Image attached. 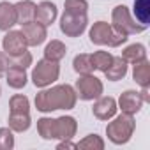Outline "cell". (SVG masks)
<instances>
[{"instance_id":"cell-1","label":"cell","mask_w":150,"mask_h":150,"mask_svg":"<svg viewBox=\"0 0 150 150\" xmlns=\"http://www.w3.org/2000/svg\"><path fill=\"white\" fill-rule=\"evenodd\" d=\"M78 94L71 85H57L50 90H41L35 96V108L41 113H51L55 110H72Z\"/></svg>"},{"instance_id":"cell-2","label":"cell","mask_w":150,"mask_h":150,"mask_svg":"<svg viewBox=\"0 0 150 150\" xmlns=\"http://www.w3.org/2000/svg\"><path fill=\"white\" fill-rule=\"evenodd\" d=\"M134 127H136V122H134L132 115L122 113L120 117H117L113 122L108 124V127H106L108 139L115 145H125L132 138Z\"/></svg>"},{"instance_id":"cell-3","label":"cell","mask_w":150,"mask_h":150,"mask_svg":"<svg viewBox=\"0 0 150 150\" xmlns=\"http://www.w3.org/2000/svg\"><path fill=\"white\" fill-rule=\"evenodd\" d=\"M58 74H60L58 62L42 58L37 62V65L32 71V81L37 88H44V87H48L58 80Z\"/></svg>"},{"instance_id":"cell-4","label":"cell","mask_w":150,"mask_h":150,"mask_svg":"<svg viewBox=\"0 0 150 150\" xmlns=\"http://www.w3.org/2000/svg\"><path fill=\"white\" fill-rule=\"evenodd\" d=\"M88 25V18L87 13H69L64 11L62 18H60V30L67 35V37H80Z\"/></svg>"},{"instance_id":"cell-5","label":"cell","mask_w":150,"mask_h":150,"mask_svg":"<svg viewBox=\"0 0 150 150\" xmlns=\"http://www.w3.org/2000/svg\"><path fill=\"white\" fill-rule=\"evenodd\" d=\"M103 81L92 74H81L80 80L76 81V94L83 101H94L103 96Z\"/></svg>"},{"instance_id":"cell-6","label":"cell","mask_w":150,"mask_h":150,"mask_svg":"<svg viewBox=\"0 0 150 150\" xmlns=\"http://www.w3.org/2000/svg\"><path fill=\"white\" fill-rule=\"evenodd\" d=\"M111 21H113V27L124 30L127 35H129V34H139V32L146 30L145 25L136 23V20H132L129 9H127L125 6H117V7L113 9V13H111Z\"/></svg>"},{"instance_id":"cell-7","label":"cell","mask_w":150,"mask_h":150,"mask_svg":"<svg viewBox=\"0 0 150 150\" xmlns=\"http://www.w3.org/2000/svg\"><path fill=\"white\" fill-rule=\"evenodd\" d=\"M2 48H4L6 55H9L11 58L25 53L27 51V41H25L21 30H7V34L2 41Z\"/></svg>"},{"instance_id":"cell-8","label":"cell","mask_w":150,"mask_h":150,"mask_svg":"<svg viewBox=\"0 0 150 150\" xmlns=\"http://www.w3.org/2000/svg\"><path fill=\"white\" fill-rule=\"evenodd\" d=\"M21 27H23V28H21V34H23V37H25V41H27V46H39V44H42V42L46 41V37H48L46 27L41 25V23H37L35 20H34V21H28V23H25V25H21Z\"/></svg>"},{"instance_id":"cell-9","label":"cell","mask_w":150,"mask_h":150,"mask_svg":"<svg viewBox=\"0 0 150 150\" xmlns=\"http://www.w3.org/2000/svg\"><path fill=\"white\" fill-rule=\"evenodd\" d=\"M122 113H127V115H136L141 106H143V99H141V94L136 92V90H125L120 99H118V104H117Z\"/></svg>"},{"instance_id":"cell-10","label":"cell","mask_w":150,"mask_h":150,"mask_svg":"<svg viewBox=\"0 0 150 150\" xmlns=\"http://www.w3.org/2000/svg\"><path fill=\"white\" fill-rule=\"evenodd\" d=\"M76 131H78L76 118L67 115L55 118V139H72Z\"/></svg>"},{"instance_id":"cell-11","label":"cell","mask_w":150,"mask_h":150,"mask_svg":"<svg viewBox=\"0 0 150 150\" xmlns=\"http://www.w3.org/2000/svg\"><path fill=\"white\" fill-rule=\"evenodd\" d=\"M117 110H118L117 101L108 96V97H97V101L92 108V113L99 120H110L117 115Z\"/></svg>"},{"instance_id":"cell-12","label":"cell","mask_w":150,"mask_h":150,"mask_svg":"<svg viewBox=\"0 0 150 150\" xmlns=\"http://www.w3.org/2000/svg\"><path fill=\"white\" fill-rule=\"evenodd\" d=\"M57 14H58V9L53 2L50 0H44L39 6H35V21L44 25V27H50L55 20H57Z\"/></svg>"},{"instance_id":"cell-13","label":"cell","mask_w":150,"mask_h":150,"mask_svg":"<svg viewBox=\"0 0 150 150\" xmlns=\"http://www.w3.org/2000/svg\"><path fill=\"white\" fill-rule=\"evenodd\" d=\"M6 80H7V85L11 88L20 90V88H23L27 85V80H28L27 78V71L23 67H20V65L11 64L7 67V71H6Z\"/></svg>"},{"instance_id":"cell-14","label":"cell","mask_w":150,"mask_h":150,"mask_svg":"<svg viewBox=\"0 0 150 150\" xmlns=\"http://www.w3.org/2000/svg\"><path fill=\"white\" fill-rule=\"evenodd\" d=\"M110 37H111V25L106 21H97L92 25L90 28V41L97 46H104L110 44Z\"/></svg>"},{"instance_id":"cell-15","label":"cell","mask_w":150,"mask_h":150,"mask_svg":"<svg viewBox=\"0 0 150 150\" xmlns=\"http://www.w3.org/2000/svg\"><path fill=\"white\" fill-rule=\"evenodd\" d=\"M16 9V23L20 25H25L28 21H34L35 18V4L32 0H21L14 6Z\"/></svg>"},{"instance_id":"cell-16","label":"cell","mask_w":150,"mask_h":150,"mask_svg":"<svg viewBox=\"0 0 150 150\" xmlns=\"http://www.w3.org/2000/svg\"><path fill=\"white\" fill-rule=\"evenodd\" d=\"M16 25V9L9 2H0V30H11Z\"/></svg>"},{"instance_id":"cell-17","label":"cell","mask_w":150,"mask_h":150,"mask_svg":"<svg viewBox=\"0 0 150 150\" xmlns=\"http://www.w3.org/2000/svg\"><path fill=\"white\" fill-rule=\"evenodd\" d=\"M104 74H106V78H108L110 81H118V80H122L125 74H127V62H125L122 57H113V60H111L110 67L104 71Z\"/></svg>"},{"instance_id":"cell-18","label":"cell","mask_w":150,"mask_h":150,"mask_svg":"<svg viewBox=\"0 0 150 150\" xmlns=\"http://www.w3.org/2000/svg\"><path fill=\"white\" fill-rule=\"evenodd\" d=\"M132 78H134V81H136L141 88H148V85H150V62H148L146 58L134 64Z\"/></svg>"},{"instance_id":"cell-19","label":"cell","mask_w":150,"mask_h":150,"mask_svg":"<svg viewBox=\"0 0 150 150\" xmlns=\"http://www.w3.org/2000/svg\"><path fill=\"white\" fill-rule=\"evenodd\" d=\"M30 111H11L9 115V129L16 132H23L30 127Z\"/></svg>"},{"instance_id":"cell-20","label":"cell","mask_w":150,"mask_h":150,"mask_svg":"<svg viewBox=\"0 0 150 150\" xmlns=\"http://www.w3.org/2000/svg\"><path fill=\"white\" fill-rule=\"evenodd\" d=\"M122 58L127 62V64H136V62H141L146 58V48L139 42H134L131 46H127L124 51H122Z\"/></svg>"},{"instance_id":"cell-21","label":"cell","mask_w":150,"mask_h":150,"mask_svg":"<svg viewBox=\"0 0 150 150\" xmlns=\"http://www.w3.org/2000/svg\"><path fill=\"white\" fill-rule=\"evenodd\" d=\"M65 53H67L65 44L62 41H57V39L51 41V42H48L46 48H44V58L53 60V62H60L65 57Z\"/></svg>"},{"instance_id":"cell-22","label":"cell","mask_w":150,"mask_h":150,"mask_svg":"<svg viewBox=\"0 0 150 150\" xmlns=\"http://www.w3.org/2000/svg\"><path fill=\"white\" fill-rule=\"evenodd\" d=\"M72 67H74V71H76L80 76L81 74H92L94 72V65H92L90 55H87V53H80V55L74 57Z\"/></svg>"},{"instance_id":"cell-23","label":"cell","mask_w":150,"mask_h":150,"mask_svg":"<svg viewBox=\"0 0 150 150\" xmlns=\"http://www.w3.org/2000/svg\"><path fill=\"white\" fill-rule=\"evenodd\" d=\"M134 14L138 23L148 27L150 21V0H134Z\"/></svg>"},{"instance_id":"cell-24","label":"cell","mask_w":150,"mask_h":150,"mask_svg":"<svg viewBox=\"0 0 150 150\" xmlns=\"http://www.w3.org/2000/svg\"><path fill=\"white\" fill-rule=\"evenodd\" d=\"M90 60H92L94 69L104 72V71L110 67V64H111V60H113V55L108 53V51H96L94 55H90Z\"/></svg>"},{"instance_id":"cell-25","label":"cell","mask_w":150,"mask_h":150,"mask_svg":"<svg viewBox=\"0 0 150 150\" xmlns=\"http://www.w3.org/2000/svg\"><path fill=\"white\" fill-rule=\"evenodd\" d=\"M37 131L44 139H55V118H48V117L39 118Z\"/></svg>"},{"instance_id":"cell-26","label":"cell","mask_w":150,"mask_h":150,"mask_svg":"<svg viewBox=\"0 0 150 150\" xmlns=\"http://www.w3.org/2000/svg\"><path fill=\"white\" fill-rule=\"evenodd\" d=\"M76 148H85V150H103L104 148V141L101 136L97 134H88L87 138H83L80 143H76Z\"/></svg>"},{"instance_id":"cell-27","label":"cell","mask_w":150,"mask_h":150,"mask_svg":"<svg viewBox=\"0 0 150 150\" xmlns=\"http://www.w3.org/2000/svg\"><path fill=\"white\" fill-rule=\"evenodd\" d=\"M9 106H11V111H30V101H28V97H25L21 94L13 96L9 101Z\"/></svg>"},{"instance_id":"cell-28","label":"cell","mask_w":150,"mask_h":150,"mask_svg":"<svg viewBox=\"0 0 150 150\" xmlns=\"http://www.w3.org/2000/svg\"><path fill=\"white\" fill-rule=\"evenodd\" d=\"M14 136L9 127H0V150H13Z\"/></svg>"},{"instance_id":"cell-29","label":"cell","mask_w":150,"mask_h":150,"mask_svg":"<svg viewBox=\"0 0 150 150\" xmlns=\"http://www.w3.org/2000/svg\"><path fill=\"white\" fill-rule=\"evenodd\" d=\"M64 7L69 13H87L88 11V2L87 0H65Z\"/></svg>"},{"instance_id":"cell-30","label":"cell","mask_w":150,"mask_h":150,"mask_svg":"<svg viewBox=\"0 0 150 150\" xmlns=\"http://www.w3.org/2000/svg\"><path fill=\"white\" fill-rule=\"evenodd\" d=\"M127 39H129V37H127V34H125L124 30H120V28H117V27L111 25V37H110V44H108V46L117 48V46L124 44Z\"/></svg>"},{"instance_id":"cell-31","label":"cell","mask_w":150,"mask_h":150,"mask_svg":"<svg viewBox=\"0 0 150 150\" xmlns=\"http://www.w3.org/2000/svg\"><path fill=\"white\" fill-rule=\"evenodd\" d=\"M13 64H14V65H20V67H23V69H27L28 65H32V55H30V51H25V53L14 57V58H13Z\"/></svg>"},{"instance_id":"cell-32","label":"cell","mask_w":150,"mask_h":150,"mask_svg":"<svg viewBox=\"0 0 150 150\" xmlns=\"http://www.w3.org/2000/svg\"><path fill=\"white\" fill-rule=\"evenodd\" d=\"M9 65H11V60H9V55H6L4 51H0V72H6Z\"/></svg>"},{"instance_id":"cell-33","label":"cell","mask_w":150,"mask_h":150,"mask_svg":"<svg viewBox=\"0 0 150 150\" xmlns=\"http://www.w3.org/2000/svg\"><path fill=\"white\" fill-rule=\"evenodd\" d=\"M58 150H64V148H76V143H72L71 139H62L58 145H57Z\"/></svg>"},{"instance_id":"cell-34","label":"cell","mask_w":150,"mask_h":150,"mask_svg":"<svg viewBox=\"0 0 150 150\" xmlns=\"http://www.w3.org/2000/svg\"><path fill=\"white\" fill-rule=\"evenodd\" d=\"M0 94H2V88H0Z\"/></svg>"}]
</instances>
